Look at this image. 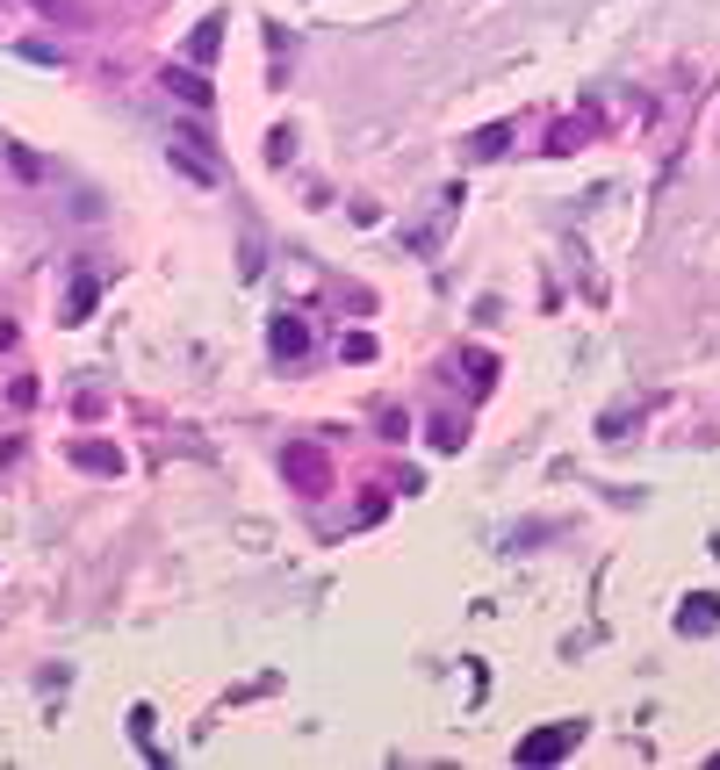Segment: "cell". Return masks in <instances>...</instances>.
Here are the masks:
<instances>
[{
    "label": "cell",
    "instance_id": "277c9868",
    "mask_svg": "<svg viewBox=\"0 0 720 770\" xmlns=\"http://www.w3.org/2000/svg\"><path fill=\"white\" fill-rule=\"evenodd\" d=\"M289 468H296V482H303V489H324V454H303V447H296V454H289Z\"/></svg>",
    "mask_w": 720,
    "mask_h": 770
},
{
    "label": "cell",
    "instance_id": "6da1fadb",
    "mask_svg": "<svg viewBox=\"0 0 720 770\" xmlns=\"http://www.w3.org/2000/svg\"><path fill=\"white\" fill-rule=\"evenodd\" d=\"M562 749H577V728H540L519 742V763H562Z\"/></svg>",
    "mask_w": 720,
    "mask_h": 770
},
{
    "label": "cell",
    "instance_id": "8992f818",
    "mask_svg": "<svg viewBox=\"0 0 720 770\" xmlns=\"http://www.w3.org/2000/svg\"><path fill=\"white\" fill-rule=\"evenodd\" d=\"M43 15H73V8H66V0H43Z\"/></svg>",
    "mask_w": 720,
    "mask_h": 770
},
{
    "label": "cell",
    "instance_id": "5b68a950",
    "mask_svg": "<svg viewBox=\"0 0 720 770\" xmlns=\"http://www.w3.org/2000/svg\"><path fill=\"white\" fill-rule=\"evenodd\" d=\"M505 144H512V130H483V137H476V158H497Z\"/></svg>",
    "mask_w": 720,
    "mask_h": 770
},
{
    "label": "cell",
    "instance_id": "3957f363",
    "mask_svg": "<svg viewBox=\"0 0 720 770\" xmlns=\"http://www.w3.org/2000/svg\"><path fill=\"white\" fill-rule=\"evenodd\" d=\"M274 353H289V360H296V353H310V332H303L296 317H282V324H274Z\"/></svg>",
    "mask_w": 720,
    "mask_h": 770
},
{
    "label": "cell",
    "instance_id": "7a4b0ae2",
    "mask_svg": "<svg viewBox=\"0 0 720 770\" xmlns=\"http://www.w3.org/2000/svg\"><path fill=\"white\" fill-rule=\"evenodd\" d=\"M713 620H720V597H685V612H677L685 634H699V627H713Z\"/></svg>",
    "mask_w": 720,
    "mask_h": 770
}]
</instances>
